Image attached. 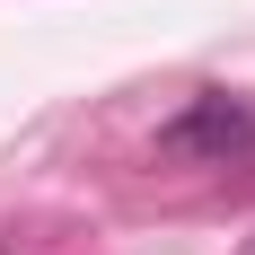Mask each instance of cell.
I'll use <instances>...</instances> for the list:
<instances>
[{
	"label": "cell",
	"instance_id": "obj_1",
	"mask_svg": "<svg viewBox=\"0 0 255 255\" xmlns=\"http://www.w3.org/2000/svg\"><path fill=\"white\" fill-rule=\"evenodd\" d=\"M158 158H176V167H238V158H255V106L229 97V88H203L194 106H176L158 124Z\"/></svg>",
	"mask_w": 255,
	"mask_h": 255
}]
</instances>
